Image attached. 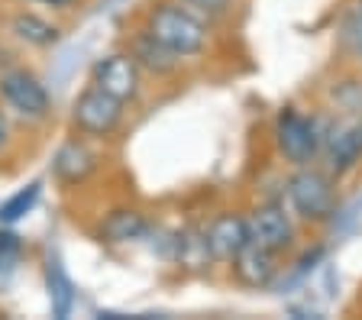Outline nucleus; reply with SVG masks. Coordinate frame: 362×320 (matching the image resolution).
Masks as SVG:
<instances>
[{
    "mask_svg": "<svg viewBox=\"0 0 362 320\" xmlns=\"http://www.w3.org/2000/svg\"><path fill=\"white\" fill-rule=\"evenodd\" d=\"M143 30L156 39L158 46H165L172 55L185 59H197L211 46V23H204L197 13L188 7H181L178 0H156L146 10Z\"/></svg>",
    "mask_w": 362,
    "mask_h": 320,
    "instance_id": "1",
    "label": "nucleus"
},
{
    "mask_svg": "<svg viewBox=\"0 0 362 320\" xmlns=\"http://www.w3.org/2000/svg\"><path fill=\"white\" fill-rule=\"evenodd\" d=\"M330 123H333V117H324V114L308 117L294 104L281 107L279 117H275V146H279V155L291 168L314 165L320 159V149H324V139L330 133Z\"/></svg>",
    "mask_w": 362,
    "mask_h": 320,
    "instance_id": "2",
    "label": "nucleus"
},
{
    "mask_svg": "<svg viewBox=\"0 0 362 320\" xmlns=\"http://www.w3.org/2000/svg\"><path fill=\"white\" fill-rule=\"evenodd\" d=\"M285 194L291 213L308 223H324L337 213V178L317 162L294 168L285 184Z\"/></svg>",
    "mask_w": 362,
    "mask_h": 320,
    "instance_id": "3",
    "label": "nucleus"
},
{
    "mask_svg": "<svg viewBox=\"0 0 362 320\" xmlns=\"http://www.w3.org/2000/svg\"><path fill=\"white\" fill-rule=\"evenodd\" d=\"M0 104L7 107L10 117L23 123H49L55 110L45 81L26 65L0 69Z\"/></svg>",
    "mask_w": 362,
    "mask_h": 320,
    "instance_id": "4",
    "label": "nucleus"
},
{
    "mask_svg": "<svg viewBox=\"0 0 362 320\" xmlns=\"http://www.w3.org/2000/svg\"><path fill=\"white\" fill-rule=\"evenodd\" d=\"M123 117H127V104L110 97V94H104L90 81H88V88L71 100V130H75V136L107 139L123 126Z\"/></svg>",
    "mask_w": 362,
    "mask_h": 320,
    "instance_id": "5",
    "label": "nucleus"
},
{
    "mask_svg": "<svg viewBox=\"0 0 362 320\" xmlns=\"http://www.w3.org/2000/svg\"><path fill=\"white\" fill-rule=\"evenodd\" d=\"M317 162H320L337 182L353 175L362 162V114L333 117L330 133H327L324 149H320V159Z\"/></svg>",
    "mask_w": 362,
    "mask_h": 320,
    "instance_id": "6",
    "label": "nucleus"
},
{
    "mask_svg": "<svg viewBox=\"0 0 362 320\" xmlns=\"http://www.w3.org/2000/svg\"><path fill=\"white\" fill-rule=\"evenodd\" d=\"M90 84L129 107L143 94V71H139V65L133 61V55H129L127 49H120V52H110L94 61Z\"/></svg>",
    "mask_w": 362,
    "mask_h": 320,
    "instance_id": "7",
    "label": "nucleus"
},
{
    "mask_svg": "<svg viewBox=\"0 0 362 320\" xmlns=\"http://www.w3.org/2000/svg\"><path fill=\"white\" fill-rule=\"evenodd\" d=\"M204 252L207 259L214 262H233L243 249L249 246V220L246 213H236V211H226L220 217H214L204 230Z\"/></svg>",
    "mask_w": 362,
    "mask_h": 320,
    "instance_id": "8",
    "label": "nucleus"
},
{
    "mask_svg": "<svg viewBox=\"0 0 362 320\" xmlns=\"http://www.w3.org/2000/svg\"><path fill=\"white\" fill-rule=\"evenodd\" d=\"M246 220L249 243L279 252V256L294 246V220L285 211V204H259L252 213H246Z\"/></svg>",
    "mask_w": 362,
    "mask_h": 320,
    "instance_id": "9",
    "label": "nucleus"
},
{
    "mask_svg": "<svg viewBox=\"0 0 362 320\" xmlns=\"http://www.w3.org/2000/svg\"><path fill=\"white\" fill-rule=\"evenodd\" d=\"M7 36L16 39L20 46L36 49V52H45V49H55L62 42V26L52 23L45 13H36V10H13L7 16Z\"/></svg>",
    "mask_w": 362,
    "mask_h": 320,
    "instance_id": "10",
    "label": "nucleus"
},
{
    "mask_svg": "<svg viewBox=\"0 0 362 320\" xmlns=\"http://www.w3.org/2000/svg\"><path fill=\"white\" fill-rule=\"evenodd\" d=\"M98 165H100V155L90 149L84 136H75L55 153L52 175L62 188H78V184H84L98 172Z\"/></svg>",
    "mask_w": 362,
    "mask_h": 320,
    "instance_id": "11",
    "label": "nucleus"
},
{
    "mask_svg": "<svg viewBox=\"0 0 362 320\" xmlns=\"http://www.w3.org/2000/svg\"><path fill=\"white\" fill-rule=\"evenodd\" d=\"M230 266H233V275L240 285H246V288H269L275 282V275H279V252L249 243Z\"/></svg>",
    "mask_w": 362,
    "mask_h": 320,
    "instance_id": "12",
    "label": "nucleus"
},
{
    "mask_svg": "<svg viewBox=\"0 0 362 320\" xmlns=\"http://www.w3.org/2000/svg\"><path fill=\"white\" fill-rule=\"evenodd\" d=\"M127 52L133 55L139 71H143V75H152V78H168V75H175L181 65L178 55H172L165 46H158L146 30H136L133 36L127 39Z\"/></svg>",
    "mask_w": 362,
    "mask_h": 320,
    "instance_id": "13",
    "label": "nucleus"
},
{
    "mask_svg": "<svg viewBox=\"0 0 362 320\" xmlns=\"http://www.w3.org/2000/svg\"><path fill=\"white\" fill-rule=\"evenodd\" d=\"M149 233V220L146 213L133 211V207H117L100 220L98 227V239L107 246H127V243H139Z\"/></svg>",
    "mask_w": 362,
    "mask_h": 320,
    "instance_id": "14",
    "label": "nucleus"
},
{
    "mask_svg": "<svg viewBox=\"0 0 362 320\" xmlns=\"http://www.w3.org/2000/svg\"><path fill=\"white\" fill-rule=\"evenodd\" d=\"M339 49L349 55L353 61L362 65V0H349L339 10V23H337Z\"/></svg>",
    "mask_w": 362,
    "mask_h": 320,
    "instance_id": "15",
    "label": "nucleus"
},
{
    "mask_svg": "<svg viewBox=\"0 0 362 320\" xmlns=\"http://www.w3.org/2000/svg\"><path fill=\"white\" fill-rule=\"evenodd\" d=\"M181 7H188L191 13H197L204 20V23H223V20H230L233 16V7L236 0H178Z\"/></svg>",
    "mask_w": 362,
    "mask_h": 320,
    "instance_id": "16",
    "label": "nucleus"
},
{
    "mask_svg": "<svg viewBox=\"0 0 362 320\" xmlns=\"http://www.w3.org/2000/svg\"><path fill=\"white\" fill-rule=\"evenodd\" d=\"M36 198H39V184H30V191H20L10 204H4L0 217H4V220H16V217H23V213L36 204Z\"/></svg>",
    "mask_w": 362,
    "mask_h": 320,
    "instance_id": "17",
    "label": "nucleus"
},
{
    "mask_svg": "<svg viewBox=\"0 0 362 320\" xmlns=\"http://www.w3.org/2000/svg\"><path fill=\"white\" fill-rule=\"evenodd\" d=\"M10 136H13V126H10V114H7V107L0 104V153L10 146Z\"/></svg>",
    "mask_w": 362,
    "mask_h": 320,
    "instance_id": "18",
    "label": "nucleus"
},
{
    "mask_svg": "<svg viewBox=\"0 0 362 320\" xmlns=\"http://www.w3.org/2000/svg\"><path fill=\"white\" fill-rule=\"evenodd\" d=\"M26 4H39V7H49V10H75V7H81L84 0H26Z\"/></svg>",
    "mask_w": 362,
    "mask_h": 320,
    "instance_id": "19",
    "label": "nucleus"
}]
</instances>
